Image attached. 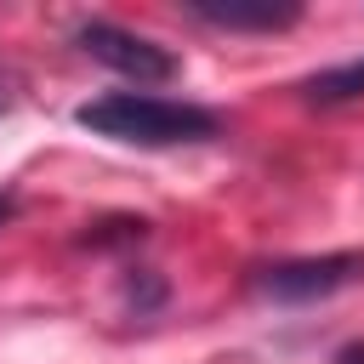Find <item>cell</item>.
I'll return each instance as SVG.
<instances>
[{
	"mask_svg": "<svg viewBox=\"0 0 364 364\" xmlns=\"http://www.w3.org/2000/svg\"><path fill=\"white\" fill-rule=\"evenodd\" d=\"M74 119L91 136L125 142V148H182V142H210L222 119L199 102H171L154 91H108L74 108Z\"/></svg>",
	"mask_w": 364,
	"mask_h": 364,
	"instance_id": "6da1fadb",
	"label": "cell"
},
{
	"mask_svg": "<svg viewBox=\"0 0 364 364\" xmlns=\"http://www.w3.org/2000/svg\"><path fill=\"white\" fill-rule=\"evenodd\" d=\"M358 279H364V250H330V256L267 262V267H256L250 284H256L267 301L301 307V301H324V296H336V290H347V284H358Z\"/></svg>",
	"mask_w": 364,
	"mask_h": 364,
	"instance_id": "7a4b0ae2",
	"label": "cell"
},
{
	"mask_svg": "<svg viewBox=\"0 0 364 364\" xmlns=\"http://www.w3.org/2000/svg\"><path fill=\"white\" fill-rule=\"evenodd\" d=\"M74 46H80L91 63H102V68L136 80V85H165V80L176 74V57H171L159 40H148V34H136V28H119V23H108V17H85V23L74 28Z\"/></svg>",
	"mask_w": 364,
	"mask_h": 364,
	"instance_id": "3957f363",
	"label": "cell"
},
{
	"mask_svg": "<svg viewBox=\"0 0 364 364\" xmlns=\"http://www.w3.org/2000/svg\"><path fill=\"white\" fill-rule=\"evenodd\" d=\"M188 11L199 17V23H210V28H256V34H273V28H290L296 17H301V6L296 0H284V6H273V0H188Z\"/></svg>",
	"mask_w": 364,
	"mask_h": 364,
	"instance_id": "277c9868",
	"label": "cell"
},
{
	"mask_svg": "<svg viewBox=\"0 0 364 364\" xmlns=\"http://www.w3.org/2000/svg\"><path fill=\"white\" fill-rule=\"evenodd\" d=\"M301 97H307L313 108H336V102H353V97H364V57H353V63H336V68H318L313 80H301Z\"/></svg>",
	"mask_w": 364,
	"mask_h": 364,
	"instance_id": "5b68a950",
	"label": "cell"
},
{
	"mask_svg": "<svg viewBox=\"0 0 364 364\" xmlns=\"http://www.w3.org/2000/svg\"><path fill=\"white\" fill-rule=\"evenodd\" d=\"M142 233H148L142 216H114V222H97V228L85 233V245H91V250H108V245H136Z\"/></svg>",
	"mask_w": 364,
	"mask_h": 364,
	"instance_id": "8992f818",
	"label": "cell"
},
{
	"mask_svg": "<svg viewBox=\"0 0 364 364\" xmlns=\"http://www.w3.org/2000/svg\"><path fill=\"white\" fill-rule=\"evenodd\" d=\"M125 301H131L136 313H154V307L165 301V284H159V279L142 267V273H131V279H125Z\"/></svg>",
	"mask_w": 364,
	"mask_h": 364,
	"instance_id": "52a82bcc",
	"label": "cell"
},
{
	"mask_svg": "<svg viewBox=\"0 0 364 364\" xmlns=\"http://www.w3.org/2000/svg\"><path fill=\"white\" fill-rule=\"evenodd\" d=\"M11 108H17V85L0 74V114H11Z\"/></svg>",
	"mask_w": 364,
	"mask_h": 364,
	"instance_id": "ba28073f",
	"label": "cell"
},
{
	"mask_svg": "<svg viewBox=\"0 0 364 364\" xmlns=\"http://www.w3.org/2000/svg\"><path fill=\"white\" fill-rule=\"evenodd\" d=\"M11 216H17V193H0V228H6Z\"/></svg>",
	"mask_w": 364,
	"mask_h": 364,
	"instance_id": "9c48e42d",
	"label": "cell"
}]
</instances>
